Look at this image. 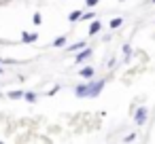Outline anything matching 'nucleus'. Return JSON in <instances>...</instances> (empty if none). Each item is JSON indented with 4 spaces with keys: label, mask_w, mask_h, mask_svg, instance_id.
<instances>
[{
    "label": "nucleus",
    "mask_w": 155,
    "mask_h": 144,
    "mask_svg": "<svg viewBox=\"0 0 155 144\" xmlns=\"http://www.w3.org/2000/svg\"><path fill=\"white\" fill-rule=\"evenodd\" d=\"M134 121H136L138 125H144V123H147V108H144V106H140V108L136 110V114H134Z\"/></svg>",
    "instance_id": "2"
},
{
    "label": "nucleus",
    "mask_w": 155,
    "mask_h": 144,
    "mask_svg": "<svg viewBox=\"0 0 155 144\" xmlns=\"http://www.w3.org/2000/svg\"><path fill=\"white\" fill-rule=\"evenodd\" d=\"M100 30H102V24H100V21H96V19H91V24H89V36L98 34Z\"/></svg>",
    "instance_id": "4"
},
{
    "label": "nucleus",
    "mask_w": 155,
    "mask_h": 144,
    "mask_svg": "<svg viewBox=\"0 0 155 144\" xmlns=\"http://www.w3.org/2000/svg\"><path fill=\"white\" fill-rule=\"evenodd\" d=\"M0 72H2V66H0Z\"/></svg>",
    "instance_id": "17"
},
{
    "label": "nucleus",
    "mask_w": 155,
    "mask_h": 144,
    "mask_svg": "<svg viewBox=\"0 0 155 144\" xmlns=\"http://www.w3.org/2000/svg\"><path fill=\"white\" fill-rule=\"evenodd\" d=\"M102 89H104V81H87V83L77 85L74 93L77 98H98Z\"/></svg>",
    "instance_id": "1"
},
{
    "label": "nucleus",
    "mask_w": 155,
    "mask_h": 144,
    "mask_svg": "<svg viewBox=\"0 0 155 144\" xmlns=\"http://www.w3.org/2000/svg\"><path fill=\"white\" fill-rule=\"evenodd\" d=\"M79 19H81V11H72L68 15V21H79Z\"/></svg>",
    "instance_id": "10"
},
{
    "label": "nucleus",
    "mask_w": 155,
    "mask_h": 144,
    "mask_svg": "<svg viewBox=\"0 0 155 144\" xmlns=\"http://www.w3.org/2000/svg\"><path fill=\"white\" fill-rule=\"evenodd\" d=\"M64 45H66V36H60L53 40V47H64Z\"/></svg>",
    "instance_id": "11"
},
{
    "label": "nucleus",
    "mask_w": 155,
    "mask_h": 144,
    "mask_svg": "<svg viewBox=\"0 0 155 144\" xmlns=\"http://www.w3.org/2000/svg\"><path fill=\"white\" fill-rule=\"evenodd\" d=\"M24 98H26V100H28V102H32V104H34V102H36V100H38V98H36V93H34V91H26V93H24Z\"/></svg>",
    "instance_id": "9"
},
{
    "label": "nucleus",
    "mask_w": 155,
    "mask_h": 144,
    "mask_svg": "<svg viewBox=\"0 0 155 144\" xmlns=\"http://www.w3.org/2000/svg\"><path fill=\"white\" fill-rule=\"evenodd\" d=\"M153 2H155V0H153Z\"/></svg>",
    "instance_id": "19"
},
{
    "label": "nucleus",
    "mask_w": 155,
    "mask_h": 144,
    "mask_svg": "<svg viewBox=\"0 0 155 144\" xmlns=\"http://www.w3.org/2000/svg\"><path fill=\"white\" fill-rule=\"evenodd\" d=\"M81 76H83V78H91V76H94V68H91V66L81 68Z\"/></svg>",
    "instance_id": "5"
},
{
    "label": "nucleus",
    "mask_w": 155,
    "mask_h": 144,
    "mask_svg": "<svg viewBox=\"0 0 155 144\" xmlns=\"http://www.w3.org/2000/svg\"><path fill=\"white\" fill-rule=\"evenodd\" d=\"M36 38H38V34H36V32H34V34H26V32L21 34V40H24V43H34Z\"/></svg>",
    "instance_id": "6"
},
{
    "label": "nucleus",
    "mask_w": 155,
    "mask_h": 144,
    "mask_svg": "<svg viewBox=\"0 0 155 144\" xmlns=\"http://www.w3.org/2000/svg\"><path fill=\"white\" fill-rule=\"evenodd\" d=\"M96 17V13H81V19L83 21H89V19H94Z\"/></svg>",
    "instance_id": "13"
},
{
    "label": "nucleus",
    "mask_w": 155,
    "mask_h": 144,
    "mask_svg": "<svg viewBox=\"0 0 155 144\" xmlns=\"http://www.w3.org/2000/svg\"><path fill=\"white\" fill-rule=\"evenodd\" d=\"M89 57H91V49H79L77 51V64H81V62H85Z\"/></svg>",
    "instance_id": "3"
},
{
    "label": "nucleus",
    "mask_w": 155,
    "mask_h": 144,
    "mask_svg": "<svg viewBox=\"0 0 155 144\" xmlns=\"http://www.w3.org/2000/svg\"><path fill=\"white\" fill-rule=\"evenodd\" d=\"M7 95H9L11 100H19V98H24V91H21V89H15V91H9Z\"/></svg>",
    "instance_id": "7"
},
{
    "label": "nucleus",
    "mask_w": 155,
    "mask_h": 144,
    "mask_svg": "<svg viewBox=\"0 0 155 144\" xmlns=\"http://www.w3.org/2000/svg\"><path fill=\"white\" fill-rule=\"evenodd\" d=\"M123 55H125V59L132 57V49H130V45H123Z\"/></svg>",
    "instance_id": "15"
},
{
    "label": "nucleus",
    "mask_w": 155,
    "mask_h": 144,
    "mask_svg": "<svg viewBox=\"0 0 155 144\" xmlns=\"http://www.w3.org/2000/svg\"><path fill=\"white\" fill-rule=\"evenodd\" d=\"M121 24H123V19H121V17H115V19H110V28H113V30L121 28Z\"/></svg>",
    "instance_id": "8"
},
{
    "label": "nucleus",
    "mask_w": 155,
    "mask_h": 144,
    "mask_svg": "<svg viewBox=\"0 0 155 144\" xmlns=\"http://www.w3.org/2000/svg\"><path fill=\"white\" fill-rule=\"evenodd\" d=\"M0 64H2V59H0Z\"/></svg>",
    "instance_id": "18"
},
{
    "label": "nucleus",
    "mask_w": 155,
    "mask_h": 144,
    "mask_svg": "<svg viewBox=\"0 0 155 144\" xmlns=\"http://www.w3.org/2000/svg\"><path fill=\"white\" fill-rule=\"evenodd\" d=\"M32 21H34L36 26H41V24H43V15H41V13H34V17H32Z\"/></svg>",
    "instance_id": "14"
},
{
    "label": "nucleus",
    "mask_w": 155,
    "mask_h": 144,
    "mask_svg": "<svg viewBox=\"0 0 155 144\" xmlns=\"http://www.w3.org/2000/svg\"><path fill=\"white\" fill-rule=\"evenodd\" d=\"M85 2H87V7H96V5L100 2V0H85Z\"/></svg>",
    "instance_id": "16"
},
{
    "label": "nucleus",
    "mask_w": 155,
    "mask_h": 144,
    "mask_svg": "<svg viewBox=\"0 0 155 144\" xmlns=\"http://www.w3.org/2000/svg\"><path fill=\"white\" fill-rule=\"evenodd\" d=\"M83 47H85V43L81 40V43H74V45H70V47H68V51H79V49H83Z\"/></svg>",
    "instance_id": "12"
}]
</instances>
